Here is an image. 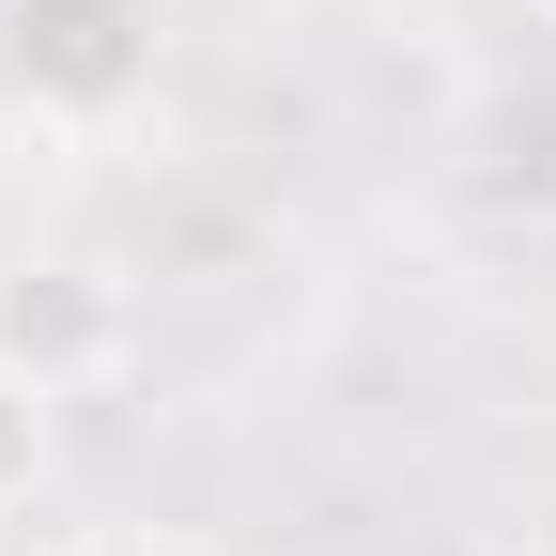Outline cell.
Listing matches in <instances>:
<instances>
[{
    "mask_svg": "<svg viewBox=\"0 0 556 556\" xmlns=\"http://www.w3.org/2000/svg\"><path fill=\"white\" fill-rule=\"evenodd\" d=\"M62 556H217V541H186V526H93V541H62Z\"/></svg>",
    "mask_w": 556,
    "mask_h": 556,
    "instance_id": "cell-4",
    "label": "cell"
},
{
    "mask_svg": "<svg viewBox=\"0 0 556 556\" xmlns=\"http://www.w3.org/2000/svg\"><path fill=\"white\" fill-rule=\"evenodd\" d=\"M47 448H62V402L0 356V510H31V479H47Z\"/></svg>",
    "mask_w": 556,
    "mask_h": 556,
    "instance_id": "cell-3",
    "label": "cell"
},
{
    "mask_svg": "<svg viewBox=\"0 0 556 556\" xmlns=\"http://www.w3.org/2000/svg\"><path fill=\"white\" fill-rule=\"evenodd\" d=\"M170 78V0H0V109L31 139H124Z\"/></svg>",
    "mask_w": 556,
    "mask_h": 556,
    "instance_id": "cell-1",
    "label": "cell"
},
{
    "mask_svg": "<svg viewBox=\"0 0 556 556\" xmlns=\"http://www.w3.org/2000/svg\"><path fill=\"white\" fill-rule=\"evenodd\" d=\"M0 356H16L47 402H78L124 356V294H109L93 263H16V278H0Z\"/></svg>",
    "mask_w": 556,
    "mask_h": 556,
    "instance_id": "cell-2",
    "label": "cell"
}]
</instances>
